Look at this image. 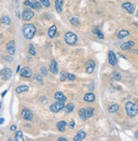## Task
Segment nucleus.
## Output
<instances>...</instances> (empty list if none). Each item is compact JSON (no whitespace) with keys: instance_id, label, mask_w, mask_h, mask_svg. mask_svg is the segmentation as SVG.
<instances>
[{"instance_id":"nucleus-1","label":"nucleus","mask_w":138,"mask_h":141,"mask_svg":"<svg viewBox=\"0 0 138 141\" xmlns=\"http://www.w3.org/2000/svg\"><path fill=\"white\" fill-rule=\"evenodd\" d=\"M22 32L26 39L30 40L35 36L36 29L33 24H25L22 27Z\"/></svg>"},{"instance_id":"nucleus-2","label":"nucleus","mask_w":138,"mask_h":141,"mask_svg":"<svg viewBox=\"0 0 138 141\" xmlns=\"http://www.w3.org/2000/svg\"><path fill=\"white\" fill-rule=\"evenodd\" d=\"M125 111H126V113L129 117L133 118L138 112V106L133 102H129L125 105Z\"/></svg>"},{"instance_id":"nucleus-3","label":"nucleus","mask_w":138,"mask_h":141,"mask_svg":"<svg viewBox=\"0 0 138 141\" xmlns=\"http://www.w3.org/2000/svg\"><path fill=\"white\" fill-rule=\"evenodd\" d=\"M94 109L91 107H88V108H82L78 112L79 117L81 118V120H87V119L93 117Z\"/></svg>"},{"instance_id":"nucleus-4","label":"nucleus","mask_w":138,"mask_h":141,"mask_svg":"<svg viewBox=\"0 0 138 141\" xmlns=\"http://www.w3.org/2000/svg\"><path fill=\"white\" fill-rule=\"evenodd\" d=\"M64 40H65V42L69 45H75V42H77V36L74 34L73 32H67L65 35H64Z\"/></svg>"},{"instance_id":"nucleus-5","label":"nucleus","mask_w":138,"mask_h":141,"mask_svg":"<svg viewBox=\"0 0 138 141\" xmlns=\"http://www.w3.org/2000/svg\"><path fill=\"white\" fill-rule=\"evenodd\" d=\"M64 102H59V101H57L56 102L50 106L49 109L52 112H59L64 108Z\"/></svg>"},{"instance_id":"nucleus-6","label":"nucleus","mask_w":138,"mask_h":141,"mask_svg":"<svg viewBox=\"0 0 138 141\" xmlns=\"http://www.w3.org/2000/svg\"><path fill=\"white\" fill-rule=\"evenodd\" d=\"M34 16V13L32 11L30 8H26L25 10H23V13H22V19L24 20H30Z\"/></svg>"},{"instance_id":"nucleus-7","label":"nucleus","mask_w":138,"mask_h":141,"mask_svg":"<svg viewBox=\"0 0 138 141\" xmlns=\"http://www.w3.org/2000/svg\"><path fill=\"white\" fill-rule=\"evenodd\" d=\"M76 79V76L72 73H69L67 72L62 71L60 73V80L64 81L65 79H69V80H75Z\"/></svg>"},{"instance_id":"nucleus-8","label":"nucleus","mask_w":138,"mask_h":141,"mask_svg":"<svg viewBox=\"0 0 138 141\" xmlns=\"http://www.w3.org/2000/svg\"><path fill=\"white\" fill-rule=\"evenodd\" d=\"M20 75H21V77H23V78H27V79H29L32 77V70H30L28 67H24L23 69H21L20 70Z\"/></svg>"},{"instance_id":"nucleus-9","label":"nucleus","mask_w":138,"mask_h":141,"mask_svg":"<svg viewBox=\"0 0 138 141\" xmlns=\"http://www.w3.org/2000/svg\"><path fill=\"white\" fill-rule=\"evenodd\" d=\"M21 116H22L23 119H25L26 121H30L32 120L33 118V114L32 112L30 111V110L25 108L22 111V113H21Z\"/></svg>"},{"instance_id":"nucleus-10","label":"nucleus","mask_w":138,"mask_h":141,"mask_svg":"<svg viewBox=\"0 0 138 141\" xmlns=\"http://www.w3.org/2000/svg\"><path fill=\"white\" fill-rule=\"evenodd\" d=\"M11 75H12L11 69L8 68H5L1 71V77L4 80H8V79L11 77Z\"/></svg>"},{"instance_id":"nucleus-11","label":"nucleus","mask_w":138,"mask_h":141,"mask_svg":"<svg viewBox=\"0 0 138 141\" xmlns=\"http://www.w3.org/2000/svg\"><path fill=\"white\" fill-rule=\"evenodd\" d=\"M86 137H87V134H86V132L83 130H80L78 133L76 134V135L74 137L73 140L74 141H81V140L85 139Z\"/></svg>"},{"instance_id":"nucleus-12","label":"nucleus","mask_w":138,"mask_h":141,"mask_svg":"<svg viewBox=\"0 0 138 141\" xmlns=\"http://www.w3.org/2000/svg\"><path fill=\"white\" fill-rule=\"evenodd\" d=\"M109 62L111 65L114 66L117 64V59H116V56L113 52L109 51Z\"/></svg>"},{"instance_id":"nucleus-13","label":"nucleus","mask_w":138,"mask_h":141,"mask_svg":"<svg viewBox=\"0 0 138 141\" xmlns=\"http://www.w3.org/2000/svg\"><path fill=\"white\" fill-rule=\"evenodd\" d=\"M122 7H123L125 10H126V11L129 14L134 13V7H133V5L131 3H129V2L124 3V4H122Z\"/></svg>"},{"instance_id":"nucleus-14","label":"nucleus","mask_w":138,"mask_h":141,"mask_svg":"<svg viewBox=\"0 0 138 141\" xmlns=\"http://www.w3.org/2000/svg\"><path fill=\"white\" fill-rule=\"evenodd\" d=\"M95 67H96V63H95V62H93V61H90L88 63L87 67H86V72H87V73H91L95 69Z\"/></svg>"},{"instance_id":"nucleus-15","label":"nucleus","mask_w":138,"mask_h":141,"mask_svg":"<svg viewBox=\"0 0 138 141\" xmlns=\"http://www.w3.org/2000/svg\"><path fill=\"white\" fill-rule=\"evenodd\" d=\"M7 50L10 55H14L15 53V45L14 41H10L7 44Z\"/></svg>"},{"instance_id":"nucleus-16","label":"nucleus","mask_w":138,"mask_h":141,"mask_svg":"<svg viewBox=\"0 0 138 141\" xmlns=\"http://www.w3.org/2000/svg\"><path fill=\"white\" fill-rule=\"evenodd\" d=\"M54 99L56 101H59V102H65L66 97L61 91H58L54 95Z\"/></svg>"},{"instance_id":"nucleus-17","label":"nucleus","mask_w":138,"mask_h":141,"mask_svg":"<svg viewBox=\"0 0 138 141\" xmlns=\"http://www.w3.org/2000/svg\"><path fill=\"white\" fill-rule=\"evenodd\" d=\"M49 69L52 73H54V74H56V73H58V63L55 60H52Z\"/></svg>"},{"instance_id":"nucleus-18","label":"nucleus","mask_w":138,"mask_h":141,"mask_svg":"<svg viewBox=\"0 0 138 141\" xmlns=\"http://www.w3.org/2000/svg\"><path fill=\"white\" fill-rule=\"evenodd\" d=\"M134 45H135V42H132V41L126 42H125V43H123L121 45L120 48L122 49V50H129V49L132 47Z\"/></svg>"},{"instance_id":"nucleus-19","label":"nucleus","mask_w":138,"mask_h":141,"mask_svg":"<svg viewBox=\"0 0 138 141\" xmlns=\"http://www.w3.org/2000/svg\"><path fill=\"white\" fill-rule=\"evenodd\" d=\"M29 90V86L28 85H20V86L16 87L15 89V91L18 93V94H20L22 92H26Z\"/></svg>"},{"instance_id":"nucleus-20","label":"nucleus","mask_w":138,"mask_h":141,"mask_svg":"<svg viewBox=\"0 0 138 141\" xmlns=\"http://www.w3.org/2000/svg\"><path fill=\"white\" fill-rule=\"evenodd\" d=\"M95 95L93 93H88L84 96V100L87 102H93L95 101Z\"/></svg>"},{"instance_id":"nucleus-21","label":"nucleus","mask_w":138,"mask_h":141,"mask_svg":"<svg viewBox=\"0 0 138 141\" xmlns=\"http://www.w3.org/2000/svg\"><path fill=\"white\" fill-rule=\"evenodd\" d=\"M66 125L67 123L64 121H60L59 122H57V124H56V127L57 128L59 129V131L61 132H64V130H65V128H66Z\"/></svg>"},{"instance_id":"nucleus-22","label":"nucleus","mask_w":138,"mask_h":141,"mask_svg":"<svg viewBox=\"0 0 138 141\" xmlns=\"http://www.w3.org/2000/svg\"><path fill=\"white\" fill-rule=\"evenodd\" d=\"M62 5H63V0H56L55 1V9L58 13H61L62 12Z\"/></svg>"},{"instance_id":"nucleus-23","label":"nucleus","mask_w":138,"mask_h":141,"mask_svg":"<svg viewBox=\"0 0 138 141\" xmlns=\"http://www.w3.org/2000/svg\"><path fill=\"white\" fill-rule=\"evenodd\" d=\"M56 31H57V27L54 26H52L49 30H48V36H49L50 38H53L55 34H56Z\"/></svg>"},{"instance_id":"nucleus-24","label":"nucleus","mask_w":138,"mask_h":141,"mask_svg":"<svg viewBox=\"0 0 138 141\" xmlns=\"http://www.w3.org/2000/svg\"><path fill=\"white\" fill-rule=\"evenodd\" d=\"M129 35H130V32H129L128 30H120V31L118 33V38L119 39H123V38L125 37V36H127Z\"/></svg>"},{"instance_id":"nucleus-25","label":"nucleus","mask_w":138,"mask_h":141,"mask_svg":"<svg viewBox=\"0 0 138 141\" xmlns=\"http://www.w3.org/2000/svg\"><path fill=\"white\" fill-rule=\"evenodd\" d=\"M15 140L16 141H23L24 138H23V134L21 131H17L16 134H15Z\"/></svg>"},{"instance_id":"nucleus-26","label":"nucleus","mask_w":138,"mask_h":141,"mask_svg":"<svg viewBox=\"0 0 138 141\" xmlns=\"http://www.w3.org/2000/svg\"><path fill=\"white\" fill-rule=\"evenodd\" d=\"M119 110V105L118 104H113V105L110 106V107L109 108V112L110 113H114Z\"/></svg>"},{"instance_id":"nucleus-27","label":"nucleus","mask_w":138,"mask_h":141,"mask_svg":"<svg viewBox=\"0 0 138 141\" xmlns=\"http://www.w3.org/2000/svg\"><path fill=\"white\" fill-rule=\"evenodd\" d=\"M74 109H75V106L71 103L68 104V105H67L66 107H65V111H66L67 113H71L73 111H74Z\"/></svg>"},{"instance_id":"nucleus-28","label":"nucleus","mask_w":138,"mask_h":141,"mask_svg":"<svg viewBox=\"0 0 138 141\" xmlns=\"http://www.w3.org/2000/svg\"><path fill=\"white\" fill-rule=\"evenodd\" d=\"M93 33H94V34H96L97 36H98V38H100V39H103L104 38L103 34L102 31H101L99 29H97V28L93 29Z\"/></svg>"},{"instance_id":"nucleus-29","label":"nucleus","mask_w":138,"mask_h":141,"mask_svg":"<svg viewBox=\"0 0 138 141\" xmlns=\"http://www.w3.org/2000/svg\"><path fill=\"white\" fill-rule=\"evenodd\" d=\"M11 22V20L10 19V17L9 16H3L2 17V23L4 24H6V26H9V24H10Z\"/></svg>"},{"instance_id":"nucleus-30","label":"nucleus","mask_w":138,"mask_h":141,"mask_svg":"<svg viewBox=\"0 0 138 141\" xmlns=\"http://www.w3.org/2000/svg\"><path fill=\"white\" fill-rule=\"evenodd\" d=\"M32 4H33V9L34 10H41V8H42V4H40V3H38L37 1H32Z\"/></svg>"},{"instance_id":"nucleus-31","label":"nucleus","mask_w":138,"mask_h":141,"mask_svg":"<svg viewBox=\"0 0 138 141\" xmlns=\"http://www.w3.org/2000/svg\"><path fill=\"white\" fill-rule=\"evenodd\" d=\"M29 53L33 55V56H35V55L36 54L35 47H34V46H33L32 44H30V46H29Z\"/></svg>"},{"instance_id":"nucleus-32","label":"nucleus","mask_w":138,"mask_h":141,"mask_svg":"<svg viewBox=\"0 0 138 141\" xmlns=\"http://www.w3.org/2000/svg\"><path fill=\"white\" fill-rule=\"evenodd\" d=\"M113 79H115L116 80H120V79H121V75L119 74V73L117 71H113Z\"/></svg>"},{"instance_id":"nucleus-33","label":"nucleus","mask_w":138,"mask_h":141,"mask_svg":"<svg viewBox=\"0 0 138 141\" xmlns=\"http://www.w3.org/2000/svg\"><path fill=\"white\" fill-rule=\"evenodd\" d=\"M70 23H71L72 24H74V26H77V24H79V20L78 18L76 17H74L72 18V19H70Z\"/></svg>"},{"instance_id":"nucleus-34","label":"nucleus","mask_w":138,"mask_h":141,"mask_svg":"<svg viewBox=\"0 0 138 141\" xmlns=\"http://www.w3.org/2000/svg\"><path fill=\"white\" fill-rule=\"evenodd\" d=\"M41 1V4H43L45 7H47L48 8L50 6V2H49V0H40Z\"/></svg>"},{"instance_id":"nucleus-35","label":"nucleus","mask_w":138,"mask_h":141,"mask_svg":"<svg viewBox=\"0 0 138 141\" xmlns=\"http://www.w3.org/2000/svg\"><path fill=\"white\" fill-rule=\"evenodd\" d=\"M24 4L26 6H28V7L33 9V4H32V1H29V0H26V1L24 2Z\"/></svg>"},{"instance_id":"nucleus-36","label":"nucleus","mask_w":138,"mask_h":141,"mask_svg":"<svg viewBox=\"0 0 138 141\" xmlns=\"http://www.w3.org/2000/svg\"><path fill=\"white\" fill-rule=\"evenodd\" d=\"M41 73H42V74L43 75V76H46V75L48 74L47 69H46L45 67H42V68H41Z\"/></svg>"},{"instance_id":"nucleus-37","label":"nucleus","mask_w":138,"mask_h":141,"mask_svg":"<svg viewBox=\"0 0 138 141\" xmlns=\"http://www.w3.org/2000/svg\"><path fill=\"white\" fill-rule=\"evenodd\" d=\"M75 122L74 121H71L70 122V124H69V126L70 128H75Z\"/></svg>"},{"instance_id":"nucleus-38","label":"nucleus","mask_w":138,"mask_h":141,"mask_svg":"<svg viewBox=\"0 0 138 141\" xmlns=\"http://www.w3.org/2000/svg\"><path fill=\"white\" fill-rule=\"evenodd\" d=\"M88 90L90 91H93L94 90V85L93 84H90L88 85Z\"/></svg>"},{"instance_id":"nucleus-39","label":"nucleus","mask_w":138,"mask_h":141,"mask_svg":"<svg viewBox=\"0 0 138 141\" xmlns=\"http://www.w3.org/2000/svg\"><path fill=\"white\" fill-rule=\"evenodd\" d=\"M16 128H17L16 125H12V126L10 127V130L11 131H15V130H16Z\"/></svg>"},{"instance_id":"nucleus-40","label":"nucleus","mask_w":138,"mask_h":141,"mask_svg":"<svg viewBox=\"0 0 138 141\" xmlns=\"http://www.w3.org/2000/svg\"><path fill=\"white\" fill-rule=\"evenodd\" d=\"M35 79H36V80H38V81H42V77L40 75H36Z\"/></svg>"},{"instance_id":"nucleus-41","label":"nucleus","mask_w":138,"mask_h":141,"mask_svg":"<svg viewBox=\"0 0 138 141\" xmlns=\"http://www.w3.org/2000/svg\"><path fill=\"white\" fill-rule=\"evenodd\" d=\"M58 140H59V141H67V139H65V138H63V137L59 138V139H58Z\"/></svg>"},{"instance_id":"nucleus-42","label":"nucleus","mask_w":138,"mask_h":141,"mask_svg":"<svg viewBox=\"0 0 138 141\" xmlns=\"http://www.w3.org/2000/svg\"><path fill=\"white\" fill-rule=\"evenodd\" d=\"M4 122V118H0V124H3Z\"/></svg>"},{"instance_id":"nucleus-43","label":"nucleus","mask_w":138,"mask_h":141,"mask_svg":"<svg viewBox=\"0 0 138 141\" xmlns=\"http://www.w3.org/2000/svg\"><path fill=\"white\" fill-rule=\"evenodd\" d=\"M7 91H8V90H4V92H3V94H2V97H4V96H5L6 93H7Z\"/></svg>"},{"instance_id":"nucleus-44","label":"nucleus","mask_w":138,"mask_h":141,"mask_svg":"<svg viewBox=\"0 0 138 141\" xmlns=\"http://www.w3.org/2000/svg\"><path fill=\"white\" fill-rule=\"evenodd\" d=\"M135 136H136V138H138V132H136V134H135Z\"/></svg>"},{"instance_id":"nucleus-45","label":"nucleus","mask_w":138,"mask_h":141,"mask_svg":"<svg viewBox=\"0 0 138 141\" xmlns=\"http://www.w3.org/2000/svg\"><path fill=\"white\" fill-rule=\"evenodd\" d=\"M20 71V65H18V68H17V72Z\"/></svg>"},{"instance_id":"nucleus-46","label":"nucleus","mask_w":138,"mask_h":141,"mask_svg":"<svg viewBox=\"0 0 138 141\" xmlns=\"http://www.w3.org/2000/svg\"><path fill=\"white\" fill-rule=\"evenodd\" d=\"M1 106H2V103L0 102V108H1Z\"/></svg>"},{"instance_id":"nucleus-47","label":"nucleus","mask_w":138,"mask_h":141,"mask_svg":"<svg viewBox=\"0 0 138 141\" xmlns=\"http://www.w3.org/2000/svg\"><path fill=\"white\" fill-rule=\"evenodd\" d=\"M137 15H138V14H137Z\"/></svg>"}]
</instances>
